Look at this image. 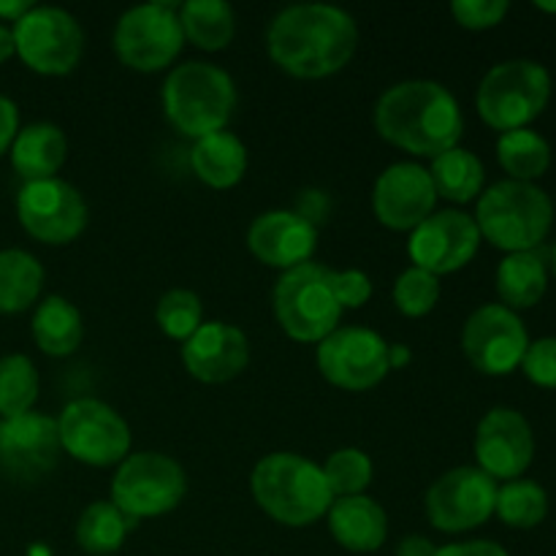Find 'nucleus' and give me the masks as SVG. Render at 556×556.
<instances>
[{
	"label": "nucleus",
	"mask_w": 556,
	"mask_h": 556,
	"mask_svg": "<svg viewBox=\"0 0 556 556\" xmlns=\"http://www.w3.org/2000/svg\"><path fill=\"white\" fill-rule=\"evenodd\" d=\"M552 266H554V275H556V244H554V250H552Z\"/></svg>",
	"instance_id": "obj_47"
},
{
	"label": "nucleus",
	"mask_w": 556,
	"mask_h": 556,
	"mask_svg": "<svg viewBox=\"0 0 556 556\" xmlns=\"http://www.w3.org/2000/svg\"><path fill=\"white\" fill-rule=\"evenodd\" d=\"M476 226L481 239H489L494 248L505 253H527L538 250L554 226V204L546 190L532 182H505L492 185L478 199Z\"/></svg>",
	"instance_id": "obj_4"
},
{
	"label": "nucleus",
	"mask_w": 556,
	"mask_h": 556,
	"mask_svg": "<svg viewBox=\"0 0 556 556\" xmlns=\"http://www.w3.org/2000/svg\"><path fill=\"white\" fill-rule=\"evenodd\" d=\"M275 315L282 331L296 342H324L340 329L342 318L334 269L309 261L286 271L275 286Z\"/></svg>",
	"instance_id": "obj_6"
},
{
	"label": "nucleus",
	"mask_w": 556,
	"mask_h": 556,
	"mask_svg": "<svg viewBox=\"0 0 556 556\" xmlns=\"http://www.w3.org/2000/svg\"><path fill=\"white\" fill-rule=\"evenodd\" d=\"M521 369L530 378V383L541 389H556V337H543V340L530 342Z\"/></svg>",
	"instance_id": "obj_38"
},
{
	"label": "nucleus",
	"mask_w": 556,
	"mask_h": 556,
	"mask_svg": "<svg viewBox=\"0 0 556 556\" xmlns=\"http://www.w3.org/2000/svg\"><path fill=\"white\" fill-rule=\"evenodd\" d=\"M14 41L27 68L43 76H63L79 63L85 33L68 11L36 5L14 25Z\"/></svg>",
	"instance_id": "obj_11"
},
{
	"label": "nucleus",
	"mask_w": 556,
	"mask_h": 556,
	"mask_svg": "<svg viewBox=\"0 0 556 556\" xmlns=\"http://www.w3.org/2000/svg\"><path fill=\"white\" fill-rule=\"evenodd\" d=\"M429 177H432L438 195L454 201V204H467V201L481 195L486 172H483V163L476 152L454 147V150L432 157Z\"/></svg>",
	"instance_id": "obj_28"
},
{
	"label": "nucleus",
	"mask_w": 556,
	"mask_h": 556,
	"mask_svg": "<svg viewBox=\"0 0 556 556\" xmlns=\"http://www.w3.org/2000/svg\"><path fill=\"white\" fill-rule=\"evenodd\" d=\"M248 248L261 264L291 271L309 264L318 248V228L299 212H264L248 231Z\"/></svg>",
	"instance_id": "obj_20"
},
{
	"label": "nucleus",
	"mask_w": 556,
	"mask_h": 556,
	"mask_svg": "<svg viewBox=\"0 0 556 556\" xmlns=\"http://www.w3.org/2000/svg\"><path fill=\"white\" fill-rule=\"evenodd\" d=\"M65 134L52 123H33L16 134L11 144V166L25 182L52 179L65 163Z\"/></svg>",
	"instance_id": "obj_23"
},
{
	"label": "nucleus",
	"mask_w": 556,
	"mask_h": 556,
	"mask_svg": "<svg viewBox=\"0 0 556 556\" xmlns=\"http://www.w3.org/2000/svg\"><path fill=\"white\" fill-rule=\"evenodd\" d=\"M410 348L407 345H389V367L400 369L410 362Z\"/></svg>",
	"instance_id": "obj_45"
},
{
	"label": "nucleus",
	"mask_w": 556,
	"mask_h": 556,
	"mask_svg": "<svg viewBox=\"0 0 556 556\" xmlns=\"http://www.w3.org/2000/svg\"><path fill=\"white\" fill-rule=\"evenodd\" d=\"M182 362L201 383H228L248 367V337L242 329L223 320L201 324L199 331L182 342Z\"/></svg>",
	"instance_id": "obj_21"
},
{
	"label": "nucleus",
	"mask_w": 556,
	"mask_h": 556,
	"mask_svg": "<svg viewBox=\"0 0 556 556\" xmlns=\"http://www.w3.org/2000/svg\"><path fill=\"white\" fill-rule=\"evenodd\" d=\"M250 492L266 516L286 527H309L329 514L334 494L324 467L299 454H269L255 465Z\"/></svg>",
	"instance_id": "obj_3"
},
{
	"label": "nucleus",
	"mask_w": 556,
	"mask_h": 556,
	"mask_svg": "<svg viewBox=\"0 0 556 556\" xmlns=\"http://www.w3.org/2000/svg\"><path fill=\"white\" fill-rule=\"evenodd\" d=\"M60 454L58 421L43 413L0 418V470L14 481H41Z\"/></svg>",
	"instance_id": "obj_17"
},
{
	"label": "nucleus",
	"mask_w": 556,
	"mask_h": 556,
	"mask_svg": "<svg viewBox=\"0 0 556 556\" xmlns=\"http://www.w3.org/2000/svg\"><path fill=\"white\" fill-rule=\"evenodd\" d=\"M190 163H193V172L201 182L215 190H226L233 188L248 172V150L237 136L220 130V134L195 141Z\"/></svg>",
	"instance_id": "obj_25"
},
{
	"label": "nucleus",
	"mask_w": 556,
	"mask_h": 556,
	"mask_svg": "<svg viewBox=\"0 0 556 556\" xmlns=\"http://www.w3.org/2000/svg\"><path fill=\"white\" fill-rule=\"evenodd\" d=\"M177 11L185 38L206 52L226 49L237 33V16L226 0H188Z\"/></svg>",
	"instance_id": "obj_27"
},
{
	"label": "nucleus",
	"mask_w": 556,
	"mask_h": 556,
	"mask_svg": "<svg viewBox=\"0 0 556 556\" xmlns=\"http://www.w3.org/2000/svg\"><path fill=\"white\" fill-rule=\"evenodd\" d=\"M434 552H438V548L432 546V541H427V538H421V535H410V538H405V541L400 543V556H434Z\"/></svg>",
	"instance_id": "obj_42"
},
{
	"label": "nucleus",
	"mask_w": 556,
	"mask_h": 556,
	"mask_svg": "<svg viewBox=\"0 0 556 556\" xmlns=\"http://www.w3.org/2000/svg\"><path fill=\"white\" fill-rule=\"evenodd\" d=\"M438 190L418 163H394L375 182V217L391 231H416L434 210Z\"/></svg>",
	"instance_id": "obj_19"
},
{
	"label": "nucleus",
	"mask_w": 556,
	"mask_h": 556,
	"mask_svg": "<svg viewBox=\"0 0 556 556\" xmlns=\"http://www.w3.org/2000/svg\"><path fill=\"white\" fill-rule=\"evenodd\" d=\"M494 514L516 530H532L541 525L548 514V494L541 483L535 481H508L503 489H497V505Z\"/></svg>",
	"instance_id": "obj_32"
},
{
	"label": "nucleus",
	"mask_w": 556,
	"mask_h": 556,
	"mask_svg": "<svg viewBox=\"0 0 556 556\" xmlns=\"http://www.w3.org/2000/svg\"><path fill=\"white\" fill-rule=\"evenodd\" d=\"M329 530L342 548L356 554L378 552L389 535V516L375 500L356 494L340 497L329 508Z\"/></svg>",
	"instance_id": "obj_22"
},
{
	"label": "nucleus",
	"mask_w": 556,
	"mask_h": 556,
	"mask_svg": "<svg viewBox=\"0 0 556 556\" xmlns=\"http://www.w3.org/2000/svg\"><path fill=\"white\" fill-rule=\"evenodd\" d=\"M318 369L337 389H375L391 369L389 342L364 326L334 329L324 342H318Z\"/></svg>",
	"instance_id": "obj_12"
},
{
	"label": "nucleus",
	"mask_w": 556,
	"mask_h": 556,
	"mask_svg": "<svg viewBox=\"0 0 556 556\" xmlns=\"http://www.w3.org/2000/svg\"><path fill=\"white\" fill-rule=\"evenodd\" d=\"M497 505V483L478 467H456L427 492V516L434 530L467 532L486 525Z\"/></svg>",
	"instance_id": "obj_13"
},
{
	"label": "nucleus",
	"mask_w": 556,
	"mask_h": 556,
	"mask_svg": "<svg viewBox=\"0 0 556 556\" xmlns=\"http://www.w3.org/2000/svg\"><path fill=\"white\" fill-rule=\"evenodd\" d=\"M324 476L334 500L356 497V494H364V489L372 481V462L358 448L334 451L326 459Z\"/></svg>",
	"instance_id": "obj_35"
},
{
	"label": "nucleus",
	"mask_w": 556,
	"mask_h": 556,
	"mask_svg": "<svg viewBox=\"0 0 556 556\" xmlns=\"http://www.w3.org/2000/svg\"><path fill=\"white\" fill-rule=\"evenodd\" d=\"M546 261L548 255L541 248L505 255L503 264L497 266V293L503 299V307L516 313V309L535 307L541 302L548 286Z\"/></svg>",
	"instance_id": "obj_24"
},
{
	"label": "nucleus",
	"mask_w": 556,
	"mask_h": 556,
	"mask_svg": "<svg viewBox=\"0 0 556 556\" xmlns=\"http://www.w3.org/2000/svg\"><path fill=\"white\" fill-rule=\"evenodd\" d=\"M462 348H465L467 362L478 372L510 375L516 367H521L530 337L514 309L503 304H483L467 318Z\"/></svg>",
	"instance_id": "obj_15"
},
{
	"label": "nucleus",
	"mask_w": 556,
	"mask_h": 556,
	"mask_svg": "<svg viewBox=\"0 0 556 556\" xmlns=\"http://www.w3.org/2000/svg\"><path fill=\"white\" fill-rule=\"evenodd\" d=\"M38 396V372L22 353L0 358V418H16L33 410Z\"/></svg>",
	"instance_id": "obj_33"
},
{
	"label": "nucleus",
	"mask_w": 556,
	"mask_h": 556,
	"mask_svg": "<svg viewBox=\"0 0 556 556\" xmlns=\"http://www.w3.org/2000/svg\"><path fill=\"white\" fill-rule=\"evenodd\" d=\"M358 27L348 11L326 3H302L280 11L266 33L275 65L299 79H324L351 63Z\"/></svg>",
	"instance_id": "obj_1"
},
{
	"label": "nucleus",
	"mask_w": 556,
	"mask_h": 556,
	"mask_svg": "<svg viewBox=\"0 0 556 556\" xmlns=\"http://www.w3.org/2000/svg\"><path fill=\"white\" fill-rule=\"evenodd\" d=\"M185 43L174 3H144L125 11L114 27V52L128 68L152 74L163 71Z\"/></svg>",
	"instance_id": "obj_10"
},
{
	"label": "nucleus",
	"mask_w": 556,
	"mask_h": 556,
	"mask_svg": "<svg viewBox=\"0 0 556 556\" xmlns=\"http://www.w3.org/2000/svg\"><path fill=\"white\" fill-rule=\"evenodd\" d=\"M60 448L76 462L112 467L128 459L130 429L114 407L101 400H74L58 418Z\"/></svg>",
	"instance_id": "obj_9"
},
{
	"label": "nucleus",
	"mask_w": 556,
	"mask_h": 556,
	"mask_svg": "<svg viewBox=\"0 0 556 556\" xmlns=\"http://www.w3.org/2000/svg\"><path fill=\"white\" fill-rule=\"evenodd\" d=\"M552 98V76L535 60H508L483 76L476 106L483 123L494 130L527 128L543 114Z\"/></svg>",
	"instance_id": "obj_7"
},
{
	"label": "nucleus",
	"mask_w": 556,
	"mask_h": 556,
	"mask_svg": "<svg viewBox=\"0 0 556 556\" xmlns=\"http://www.w3.org/2000/svg\"><path fill=\"white\" fill-rule=\"evenodd\" d=\"M497 157L510 179L535 185V179H541L552 166V144L530 128L508 130L500 136Z\"/></svg>",
	"instance_id": "obj_31"
},
{
	"label": "nucleus",
	"mask_w": 556,
	"mask_h": 556,
	"mask_svg": "<svg viewBox=\"0 0 556 556\" xmlns=\"http://www.w3.org/2000/svg\"><path fill=\"white\" fill-rule=\"evenodd\" d=\"M434 556H510L500 543L492 541H467V543H451L434 552Z\"/></svg>",
	"instance_id": "obj_41"
},
{
	"label": "nucleus",
	"mask_w": 556,
	"mask_h": 556,
	"mask_svg": "<svg viewBox=\"0 0 556 556\" xmlns=\"http://www.w3.org/2000/svg\"><path fill=\"white\" fill-rule=\"evenodd\" d=\"M440 299V280L429 271L410 266L394 282V304L407 318H424Z\"/></svg>",
	"instance_id": "obj_36"
},
{
	"label": "nucleus",
	"mask_w": 556,
	"mask_h": 556,
	"mask_svg": "<svg viewBox=\"0 0 556 556\" xmlns=\"http://www.w3.org/2000/svg\"><path fill=\"white\" fill-rule=\"evenodd\" d=\"M43 269L25 250H0V313H22L36 304Z\"/></svg>",
	"instance_id": "obj_30"
},
{
	"label": "nucleus",
	"mask_w": 556,
	"mask_h": 556,
	"mask_svg": "<svg viewBox=\"0 0 556 556\" xmlns=\"http://www.w3.org/2000/svg\"><path fill=\"white\" fill-rule=\"evenodd\" d=\"M535 9H541V11H546V14H556V3H535Z\"/></svg>",
	"instance_id": "obj_46"
},
{
	"label": "nucleus",
	"mask_w": 556,
	"mask_h": 556,
	"mask_svg": "<svg viewBox=\"0 0 556 556\" xmlns=\"http://www.w3.org/2000/svg\"><path fill=\"white\" fill-rule=\"evenodd\" d=\"M478 248H481V231H478L476 220L456 210L429 215L410 233V244H407L418 269L434 277L459 271L462 266L476 258Z\"/></svg>",
	"instance_id": "obj_18"
},
{
	"label": "nucleus",
	"mask_w": 556,
	"mask_h": 556,
	"mask_svg": "<svg viewBox=\"0 0 556 556\" xmlns=\"http://www.w3.org/2000/svg\"><path fill=\"white\" fill-rule=\"evenodd\" d=\"M188 492L185 470L172 456L134 454L119 462V470L112 481V503L130 519H155L168 514L182 503Z\"/></svg>",
	"instance_id": "obj_8"
},
{
	"label": "nucleus",
	"mask_w": 556,
	"mask_h": 556,
	"mask_svg": "<svg viewBox=\"0 0 556 556\" xmlns=\"http://www.w3.org/2000/svg\"><path fill=\"white\" fill-rule=\"evenodd\" d=\"M16 54V41H14V27L0 25V63H5L9 58Z\"/></svg>",
	"instance_id": "obj_44"
},
{
	"label": "nucleus",
	"mask_w": 556,
	"mask_h": 556,
	"mask_svg": "<svg viewBox=\"0 0 556 556\" xmlns=\"http://www.w3.org/2000/svg\"><path fill=\"white\" fill-rule=\"evenodd\" d=\"M136 519L114 503H92L76 521V543L92 556H106L123 548L125 538L134 532Z\"/></svg>",
	"instance_id": "obj_29"
},
{
	"label": "nucleus",
	"mask_w": 556,
	"mask_h": 556,
	"mask_svg": "<svg viewBox=\"0 0 556 556\" xmlns=\"http://www.w3.org/2000/svg\"><path fill=\"white\" fill-rule=\"evenodd\" d=\"M201 315H204L201 299L193 291H185V288H174V291L163 293L155 309L157 326H161L163 334L179 342L190 340L199 331V326L204 324Z\"/></svg>",
	"instance_id": "obj_34"
},
{
	"label": "nucleus",
	"mask_w": 556,
	"mask_h": 556,
	"mask_svg": "<svg viewBox=\"0 0 556 556\" xmlns=\"http://www.w3.org/2000/svg\"><path fill=\"white\" fill-rule=\"evenodd\" d=\"M85 337L81 313L63 296H49L33 315V340L49 356H68Z\"/></svg>",
	"instance_id": "obj_26"
},
{
	"label": "nucleus",
	"mask_w": 556,
	"mask_h": 556,
	"mask_svg": "<svg viewBox=\"0 0 556 556\" xmlns=\"http://www.w3.org/2000/svg\"><path fill=\"white\" fill-rule=\"evenodd\" d=\"M334 291H337V299H340L342 309L345 307L356 309L369 302V296H372V282H369V277L358 269L334 271Z\"/></svg>",
	"instance_id": "obj_39"
},
{
	"label": "nucleus",
	"mask_w": 556,
	"mask_h": 556,
	"mask_svg": "<svg viewBox=\"0 0 556 556\" xmlns=\"http://www.w3.org/2000/svg\"><path fill=\"white\" fill-rule=\"evenodd\" d=\"M508 11V0H456V3H451V14L467 30H489V27H497Z\"/></svg>",
	"instance_id": "obj_37"
},
{
	"label": "nucleus",
	"mask_w": 556,
	"mask_h": 556,
	"mask_svg": "<svg viewBox=\"0 0 556 556\" xmlns=\"http://www.w3.org/2000/svg\"><path fill=\"white\" fill-rule=\"evenodd\" d=\"M36 9V5L30 3V0H0V20L5 22H20L22 16L30 14V11Z\"/></svg>",
	"instance_id": "obj_43"
},
{
	"label": "nucleus",
	"mask_w": 556,
	"mask_h": 556,
	"mask_svg": "<svg viewBox=\"0 0 556 556\" xmlns=\"http://www.w3.org/2000/svg\"><path fill=\"white\" fill-rule=\"evenodd\" d=\"M478 470L492 481H519L535 456L532 427L519 410L494 407L481 418L476 432Z\"/></svg>",
	"instance_id": "obj_16"
},
{
	"label": "nucleus",
	"mask_w": 556,
	"mask_h": 556,
	"mask_svg": "<svg viewBox=\"0 0 556 556\" xmlns=\"http://www.w3.org/2000/svg\"><path fill=\"white\" fill-rule=\"evenodd\" d=\"M16 215L30 237L47 244L74 242L87 226L85 199L74 185L58 177L25 182L16 195Z\"/></svg>",
	"instance_id": "obj_14"
},
{
	"label": "nucleus",
	"mask_w": 556,
	"mask_h": 556,
	"mask_svg": "<svg viewBox=\"0 0 556 556\" xmlns=\"http://www.w3.org/2000/svg\"><path fill=\"white\" fill-rule=\"evenodd\" d=\"M375 128L389 144L421 157H438L459 147L465 117L456 98L429 79L400 81L380 96Z\"/></svg>",
	"instance_id": "obj_2"
},
{
	"label": "nucleus",
	"mask_w": 556,
	"mask_h": 556,
	"mask_svg": "<svg viewBox=\"0 0 556 556\" xmlns=\"http://www.w3.org/2000/svg\"><path fill=\"white\" fill-rule=\"evenodd\" d=\"M233 109V79L212 63L177 65L163 85V112L168 123L195 141L226 130Z\"/></svg>",
	"instance_id": "obj_5"
},
{
	"label": "nucleus",
	"mask_w": 556,
	"mask_h": 556,
	"mask_svg": "<svg viewBox=\"0 0 556 556\" xmlns=\"http://www.w3.org/2000/svg\"><path fill=\"white\" fill-rule=\"evenodd\" d=\"M16 134H20V112H16V103L11 98L0 96V155L5 150H11Z\"/></svg>",
	"instance_id": "obj_40"
}]
</instances>
